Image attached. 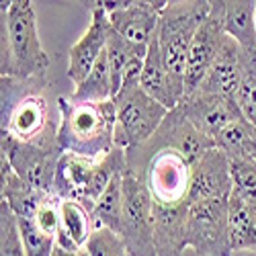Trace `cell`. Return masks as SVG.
I'll return each mask as SVG.
<instances>
[{
    "mask_svg": "<svg viewBox=\"0 0 256 256\" xmlns=\"http://www.w3.org/2000/svg\"><path fill=\"white\" fill-rule=\"evenodd\" d=\"M256 0H226L224 31L244 52H256Z\"/></svg>",
    "mask_w": 256,
    "mask_h": 256,
    "instance_id": "obj_22",
    "label": "cell"
},
{
    "mask_svg": "<svg viewBox=\"0 0 256 256\" xmlns=\"http://www.w3.org/2000/svg\"><path fill=\"white\" fill-rule=\"evenodd\" d=\"M228 201L211 199L188 203L184 226V248L197 256H232L228 230Z\"/></svg>",
    "mask_w": 256,
    "mask_h": 256,
    "instance_id": "obj_8",
    "label": "cell"
},
{
    "mask_svg": "<svg viewBox=\"0 0 256 256\" xmlns=\"http://www.w3.org/2000/svg\"><path fill=\"white\" fill-rule=\"evenodd\" d=\"M224 14H226V0H211V10L201 23V27L197 29L188 50L184 94L195 92L201 86V82L205 80L213 60H216L222 48V41L226 37Z\"/></svg>",
    "mask_w": 256,
    "mask_h": 256,
    "instance_id": "obj_12",
    "label": "cell"
},
{
    "mask_svg": "<svg viewBox=\"0 0 256 256\" xmlns=\"http://www.w3.org/2000/svg\"><path fill=\"white\" fill-rule=\"evenodd\" d=\"M58 146L64 154L86 160H100L115 148V100L78 102L58 96Z\"/></svg>",
    "mask_w": 256,
    "mask_h": 256,
    "instance_id": "obj_2",
    "label": "cell"
},
{
    "mask_svg": "<svg viewBox=\"0 0 256 256\" xmlns=\"http://www.w3.org/2000/svg\"><path fill=\"white\" fill-rule=\"evenodd\" d=\"M0 256H27L12 209L0 201Z\"/></svg>",
    "mask_w": 256,
    "mask_h": 256,
    "instance_id": "obj_29",
    "label": "cell"
},
{
    "mask_svg": "<svg viewBox=\"0 0 256 256\" xmlns=\"http://www.w3.org/2000/svg\"><path fill=\"white\" fill-rule=\"evenodd\" d=\"M148 46H134L121 35H117L113 29L109 31V41H106V60H109V68H111V80H113V98L121 90V82L123 74L130 60L134 56H146Z\"/></svg>",
    "mask_w": 256,
    "mask_h": 256,
    "instance_id": "obj_27",
    "label": "cell"
},
{
    "mask_svg": "<svg viewBox=\"0 0 256 256\" xmlns=\"http://www.w3.org/2000/svg\"><path fill=\"white\" fill-rule=\"evenodd\" d=\"M90 213L96 228H106L119 234L123 216V174L113 178V182L106 186V190L94 203Z\"/></svg>",
    "mask_w": 256,
    "mask_h": 256,
    "instance_id": "obj_26",
    "label": "cell"
},
{
    "mask_svg": "<svg viewBox=\"0 0 256 256\" xmlns=\"http://www.w3.org/2000/svg\"><path fill=\"white\" fill-rule=\"evenodd\" d=\"M109 16L111 29L134 46H148L158 27L166 0H104L96 2Z\"/></svg>",
    "mask_w": 256,
    "mask_h": 256,
    "instance_id": "obj_11",
    "label": "cell"
},
{
    "mask_svg": "<svg viewBox=\"0 0 256 256\" xmlns=\"http://www.w3.org/2000/svg\"><path fill=\"white\" fill-rule=\"evenodd\" d=\"M213 148H216V142L209 140L205 134H201L178 109H172L150 140L134 148V150L125 152L127 154V170H132L134 174L142 176L148 162L160 150H176L195 166Z\"/></svg>",
    "mask_w": 256,
    "mask_h": 256,
    "instance_id": "obj_5",
    "label": "cell"
},
{
    "mask_svg": "<svg viewBox=\"0 0 256 256\" xmlns=\"http://www.w3.org/2000/svg\"><path fill=\"white\" fill-rule=\"evenodd\" d=\"M50 92L52 82L48 74L25 80L0 78V134L41 148H60Z\"/></svg>",
    "mask_w": 256,
    "mask_h": 256,
    "instance_id": "obj_1",
    "label": "cell"
},
{
    "mask_svg": "<svg viewBox=\"0 0 256 256\" xmlns=\"http://www.w3.org/2000/svg\"><path fill=\"white\" fill-rule=\"evenodd\" d=\"M248 256H256V252H250V254H248Z\"/></svg>",
    "mask_w": 256,
    "mask_h": 256,
    "instance_id": "obj_35",
    "label": "cell"
},
{
    "mask_svg": "<svg viewBox=\"0 0 256 256\" xmlns=\"http://www.w3.org/2000/svg\"><path fill=\"white\" fill-rule=\"evenodd\" d=\"M244 66H246V52L232 37L226 35L205 80L201 82L197 90L236 100L244 80Z\"/></svg>",
    "mask_w": 256,
    "mask_h": 256,
    "instance_id": "obj_14",
    "label": "cell"
},
{
    "mask_svg": "<svg viewBox=\"0 0 256 256\" xmlns=\"http://www.w3.org/2000/svg\"><path fill=\"white\" fill-rule=\"evenodd\" d=\"M78 256H88V252H86V250H82V252H80Z\"/></svg>",
    "mask_w": 256,
    "mask_h": 256,
    "instance_id": "obj_34",
    "label": "cell"
},
{
    "mask_svg": "<svg viewBox=\"0 0 256 256\" xmlns=\"http://www.w3.org/2000/svg\"><path fill=\"white\" fill-rule=\"evenodd\" d=\"M232 193L238 195L256 216V160H230Z\"/></svg>",
    "mask_w": 256,
    "mask_h": 256,
    "instance_id": "obj_28",
    "label": "cell"
},
{
    "mask_svg": "<svg viewBox=\"0 0 256 256\" xmlns=\"http://www.w3.org/2000/svg\"><path fill=\"white\" fill-rule=\"evenodd\" d=\"M70 98L78 102H104L113 98V80H111V68H109V60H106V52L98 58L92 70L86 74V78L80 84H76Z\"/></svg>",
    "mask_w": 256,
    "mask_h": 256,
    "instance_id": "obj_25",
    "label": "cell"
},
{
    "mask_svg": "<svg viewBox=\"0 0 256 256\" xmlns=\"http://www.w3.org/2000/svg\"><path fill=\"white\" fill-rule=\"evenodd\" d=\"M78 254H80V252H78ZM78 254L64 250V248H62V246H58V244H56V248H54V252H52V256H78Z\"/></svg>",
    "mask_w": 256,
    "mask_h": 256,
    "instance_id": "obj_33",
    "label": "cell"
},
{
    "mask_svg": "<svg viewBox=\"0 0 256 256\" xmlns=\"http://www.w3.org/2000/svg\"><path fill=\"white\" fill-rule=\"evenodd\" d=\"M193 164L176 150H160L144 168L142 178L152 193L154 203L176 205L186 201Z\"/></svg>",
    "mask_w": 256,
    "mask_h": 256,
    "instance_id": "obj_10",
    "label": "cell"
},
{
    "mask_svg": "<svg viewBox=\"0 0 256 256\" xmlns=\"http://www.w3.org/2000/svg\"><path fill=\"white\" fill-rule=\"evenodd\" d=\"M113 100L117 104L115 148L125 152L146 144L170 113L142 86L121 90Z\"/></svg>",
    "mask_w": 256,
    "mask_h": 256,
    "instance_id": "obj_7",
    "label": "cell"
},
{
    "mask_svg": "<svg viewBox=\"0 0 256 256\" xmlns=\"http://www.w3.org/2000/svg\"><path fill=\"white\" fill-rule=\"evenodd\" d=\"M232 188L234 184L230 172V158L220 148H213L193 166L186 201L197 203L211 199H230Z\"/></svg>",
    "mask_w": 256,
    "mask_h": 256,
    "instance_id": "obj_16",
    "label": "cell"
},
{
    "mask_svg": "<svg viewBox=\"0 0 256 256\" xmlns=\"http://www.w3.org/2000/svg\"><path fill=\"white\" fill-rule=\"evenodd\" d=\"M90 12H92L90 27L70 48L68 54V78L74 84H80L86 78V74L98 62V58L106 52V41H109L111 25L106 12L96 2H90Z\"/></svg>",
    "mask_w": 256,
    "mask_h": 256,
    "instance_id": "obj_15",
    "label": "cell"
},
{
    "mask_svg": "<svg viewBox=\"0 0 256 256\" xmlns=\"http://www.w3.org/2000/svg\"><path fill=\"white\" fill-rule=\"evenodd\" d=\"M18 222V230L20 236H23V244H25V252L27 256H52L54 248H56V238L44 234L33 220L27 218H16Z\"/></svg>",
    "mask_w": 256,
    "mask_h": 256,
    "instance_id": "obj_30",
    "label": "cell"
},
{
    "mask_svg": "<svg viewBox=\"0 0 256 256\" xmlns=\"http://www.w3.org/2000/svg\"><path fill=\"white\" fill-rule=\"evenodd\" d=\"M62 154L60 148H41L6 134L0 138V158H4L20 178L41 193H52Z\"/></svg>",
    "mask_w": 256,
    "mask_h": 256,
    "instance_id": "obj_9",
    "label": "cell"
},
{
    "mask_svg": "<svg viewBox=\"0 0 256 256\" xmlns=\"http://www.w3.org/2000/svg\"><path fill=\"white\" fill-rule=\"evenodd\" d=\"M140 86L152 98H156L162 106H166L168 111H172L178 106V98L172 90L170 76H168L166 66H164V58L160 52V41H158L156 31L150 39V44H148V54L144 60V72H142Z\"/></svg>",
    "mask_w": 256,
    "mask_h": 256,
    "instance_id": "obj_19",
    "label": "cell"
},
{
    "mask_svg": "<svg viewBox=\"0 0 256 256\" xmlns=\"http://www.w3.org/2000/svg\"><path fill=\"white\" fill-rule=\"evenodd\" d=\"M119 236L130 256H158L154 244V199L146 180L123 172V216Z\"/></svg>",
    "mask_w": 256,
    "mask_h": 256,
    "instance_id": "obj_6",
    "label": "cell"
},
{
    "mask_svg": "<svg viewBox=\"0 0 256 256\" xmlns=\"http://www.w3.org/2000/svg\"><path fill=\"white\" fill-rule=\"evenodd\" d=\"M211 10V0H172L166 2L158 20V41L172 90L180 102L184 96L186 62L193 37Z\"/></svg>",
    "mask_w": 256,
    "mask_h": 256,
    "instance_id": "obj_4",
    "label": "cell"
},
{
    "mask_svg": "<svg viewBox=\"0 0 256 256\" xmlns=\"http://www.w3.org/2000/svg\"><path fill=\"white\" fill-rule=\"evenodd\" d=\"M94 162L96 160L78 158L72 154H62L58 170H56L52 193L62 201H80L82 203Z\"/></svg>",
    "mask_w": 256,
    "mask_h": 256,
    "instance_id": "obj_21",
    "label": "cell"
},
{
    "mask_svg": "<svg viewBox=\"0 0 256 256\" xmlns=\"http://www.w3.org/2000/svg\"><path fill=\"white\" fill-rule=\"evenodd\" d=\"M62 199H58L54 193H50L44 201L39 203L37 211H35V226L48 234V236L58 238V232H60V222H62Z\"/></svg>",
    "mask_w": 256,
    "mask_h": 256,
    "instance_id": "obj_32",
    "label": "cell"
},
{
    "mask_svg": "<svg viewBox=\"0 0 256 256\" xmlns=\"http://www.w3.org/2000/svg\"><path fill=\"white\" fill-rule=\"evenodd\" d=\"M216 148L226 152L230 160H256V130L242 117L216 138Z\"/></svg>",
    "mask_w": 256,
    "mask_h": 256,
    "instance_id": "obj_24",
    "label": "cell"
},
{
    "mask_svg": "<svg viewBox=\"0 0 256 256\" xmlns=\"http://www.w3.org/2000/svg\"><path fill=\"white\" fill-rule=\"evenodd\" d=\"M50 58L39 41L37 14L29 0L0 4V76L33 78L48 74Z\"/></svg>",
    "mask_w": 256,
    "mask_h": 256,
    "instance_id": "obj_3",
    "label": "cell"
},
{
    "mask_svg": "<svg viewBox=\"0 0 256 256\" xmlns=\"http://www.w3.org/2000/svg\"><path fill=\"white\" fill-rule=\"evenodd\" d=\"M188 203H154V244L158 256H182Z\"/></svg>",
    "mask_w": 256,
    "mask_h": 256,
    "instance_id": "obj_17",
    "label": "cell"
},
{
    "mask_svg": "<svg viewBox=\"0 0 256 256\" xmlns=\"http://www.w3.org/2000/svg\"><path fill=\"white\" fill-rule=\"evenodd\" d=\"M228 230L232 252H256V216L234 193L228 201Z\"/></svg>",
    "mask_w": 256,
    "mask_h": 256,
    "instance_id": "obj_23",
    "label": "cell"
},
{
    "mask_svg": "<svg viewBox=\"0 0 256 256\" xmlns=\"http://www.w3.org/2000/svg\"><path fill=\"white\" fill-rule=\"evenodd\" d=\"M254 20H256V14H254Z\"/></svg>",
    "mask_w": 256,
    "mask_h": 256,
    "instance_id": "obj_36",
    "label": "cell"
},
{
    "mask_svg": "<svg viewBox=\"0 0 256 256\" xmlns=\"http://www.w3.org/2000/svg\"><path fill=\"white\" fill-rule=\"evenodd\" d=\"M176 109L193 123L201 134H205L213 142H216V138L228 125L244 117L236 100L224 98L218 94H209V92H201V90L184 94Z\"/></svg>",
    "mask_w": 256,
    "mask_h": 256,
    "instance_id": "obj_13",
    "label": "cell"
},
{
    "mask_svg": "<svg viewBox=\"0 0 256 256\" xmlns=\"http://www.w3.org/2000/svg\"><path fill=\"white\" fill-rule=\"evenodd\" d=\"M62 222L56 244L68 252H82L86 248V242L94 234L96 226L92 213L84 207L80 201H62Z\"/></svg>",
    "mask_w": 256,
    "mask_h": 256,
    "instance_id": "obj_18",
    "label": "cell"
},
{
    "mask_svg": "<svg viewBox=\"0 0 256 256\" xmlns=\"http://www.w3.org/2000/svg\"><path fill=\"white\" fill-rule=\"evenodd\" d=\"M84 250L88 256H130L119 234L106 228H96Z\"/></svg>",
    "mask_w": 256,
    "mask_h": 256,
    "instance_id": "obj_31",
    "label": "cell"
},
{
    "mask_svg": "<svg viewBox=\"0 0 256 256\" xmlns=\"http://www.w3.org/2000/svg\"><path fill=\"white\" fill-rule=\"evenodd\" d=\"M48 195L50 193H41V190L29 186L4 158H0V199L12 209L16 218L33 220L39 203Z\"/></svg>",
    "mask_w": 256,
    "mask_h": 256,
    "instance_id": "obj_20",
    "label": "cell"
}]
</instances>
